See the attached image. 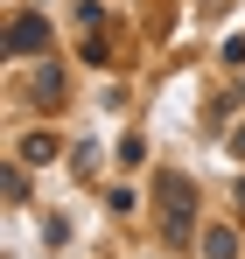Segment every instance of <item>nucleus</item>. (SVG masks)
Masks as SVG:
<instances>
[{
    "label": "nucleus",
    "mask_w": 245,
    "mask_h": 259,
    "mask_svg": "<svg viewBox=\"0 0 245 259\" xmlns=\"http://www.w3.org/2000/svg\"><path fill=\"white\" fill-rule=\"evenodd\" d=\"M154 196L168 203V231H175V238H189V217H196V182H189V175H175V168H168Z\"/></svg>",
    "instance_id": "1"
},
{
    "label": "nucleus",
    "mask_w": 245,
    "mask_h": 259,
    "mask_svg": "<svg viewBox=\"0 0 245 259\" xmlns=\"http://www.w3.org/2000/svg\"><path fill=\"white\" fill-rule=\"evenodd\" d=\"M7 49H14V56L49 49V21H42V14H14V21H7Z\"/></svg>",
    "instance_id": "2"
},
{
    "label": "nucleus",
    "mask_w": 245,
    "mask_h": 259,
    "mask_svg": "<svg viewBox=\"0 0 245 259\" xmlns=\"http://www.w3.org/2000/svg\"><path fill=\"white\" fill-rule=\"evenodd\" d=\"M203 259H238V231L210 224V231H203Z\"/></svg>",
    "instance_id": "3"
},
{
    "label": "nucleus",
    "mask_w": 245,
    "mask_h": 259,
    "mask_svg": "<svg viewBox=\"0 0 245 259\" xmlns=\"http://www.w3.org/2000/svg\"><path fill=\"white\" fill-rule=\"evenodd\" d=\"M238 210H245V182H238Z\"/></svg>",
    "instance_id": "6"
},
{
    "label": "nucleus",
    "mask_w": 245,
    "mask_h": 259,
    "mask_svg": "<svg viewBox=\"0 0 245 259\" xmlns=\"http://www.w3.org/2000/svg\"><path fill=\"white\" fill-rule=\"evenodd\" d=\"M56 147H63L56 133H28V140H21V161H56Z\"/></svg>",
    "instance_id": "4"
},
{
    "label": "nucleus",
    "mask_w": 245,
    "mask_h": 259,
    "mask_svg": "<svg viewBox=\"0 0 245 259\" xmlns=\"http://www.w3.org/2000/svg\"><path fill=\"white\" fill-rule=\"evenodd\" d=\"M231 154H245V126H238V133H231Z\"/></svg>",
    "instance_id": "5"
}]
</instances>
